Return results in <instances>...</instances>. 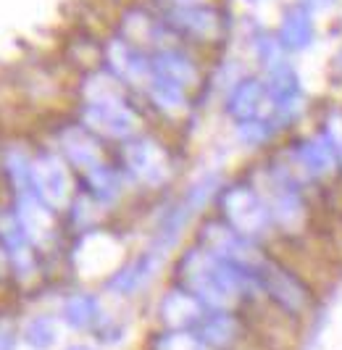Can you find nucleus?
Masks as SVG:
<instances>
[{"label": "nucleus", "mask_w": 342, "mask_h": 350, "mask_svg": "<svg viewBox=\"0 0 342 350\" xmlns=\"http://www.w3.org/2000/svg\"><path fill=\"white\" fill-rule=\"evenodd\" d=\"M298 166L306 176H324L334 169V145L329 137L306 140L298 148Z\"/></svg>", "instance_id": "nucleus-7"}, {"label": "nucleus", "mask_w": 342, "mask_h": 350, "mask_svg": "<svg viewBox=\"0 0 342 350\" xmlns=\"http://www.w3.org/2000/svg\"><path fill=\"white\" fill-rule=\"evenodd\" d=\"M261 105V85L258 82H245L242 88L232 95V103H229V111L232 116L237 119H250Z\"/></svg>", "instance_id": "nucleus-13"}, {"label": "nucleus", "mask_w": 342, "mask_h": 350, "mask_svg": "<svg viewBox=\"0 0 342 350\" xmlns=\"http://www.w3.org/2000/svg\"><path fill=\"white\" fill-rule=\"evenodd\" d=\"M203 316V303L187 290H174L161 300V319L166 327H171V332H185Z\"/></svg>", "instance_id": "nucleus-3"}, {"label": "nucleus", "mask_w": 342, "mask_h": 350, "mask_svg": "<svg viewBox=\"0 0 342 350\" xmlns=\"http://www.w3.org/2000/svg\"><path fill=\"white\" fill-rule=\"evenodd\" d=\"M55 340H58V329H55V321L53 319L40 316V319L29 321V327H27V342L34 350H48Z\"/></svg>", "instance_id": "nucleus-14"}, {"label": "nucleus", "mask_w": 342, "mask_h": 350, "mask_svg": "<svg viewBox=\"0 0 342 350\" xmlns=\"http://www.w3.org/2000/svg\"><path fill=\"white\" fill-rule=\"evenodd\" d=\"M224 211L235 229L245 234H261L269 224V211L250 190H232L224 198Z\"/></svg>", "instance_id": "nucleus-2"}, {"label": "nucleus", "mask_w": 342, "mask_h": 350, "mask_svg": "<svg viewBox=\"0 0 342 350\" xmlns=\"http://www.w3.org/2000/svg\"><path fill=\"white\" fill-rule=\"evenodd\" d=\"M272 208H274L276 221H279L285 229H295L300 221H303V203H300V198H298V193L290 187L287 179H285V187L274 195Z\"/></svg>", "instance_id": "nucleus-10"}, {"label": "nucleus", "mask_w": 342, "mask_h": 350, "mask_svg": "<svg viewBox=\"0 0 342 350\" xmlns=\"http://www.w3.org/2000/svg\"><path fill=\"white\" fill-rule=\"evenodd\" d=\"M332 3H337V0H306L308 8H326V5H332Z\"/></svg>", "instance_id": "nucleus-17"}, {"label": "nucleus", "mask_w": 342, "mask_h": 350, "mask_svg": "<svg viewBox=\"0 0 342 350\" xmlns=\"http://www.w3.org/2000/svg\"><path fill=\"white\" fill-rule=\"evenodd\" d=\"M158 350H205L203 340L189 332H169L158 340Z\"/></svg>", "instance_id": "nucleus-15"}, {"label": "nucleus", "mask_w": 342, "mask_h": 350, "mask_svg": "<svg viewBox=\"0 0 342 350\" xmlns=\"http://www.w3.org/2000/svg\"><path fill=\"white\" fill-rule=\"evenodd\" d=\"M64 319H66L68 327L74 329H87L92 327V321L98 319V300L92 295H71V298L64 303Z\"/></svg>", "instance_id": "nucleus-11"}, {"label": "nucleus", "mask_w": 342, "mask_h": 350, "mask_svg": "<svg viewBox=\"0 0 342 350\" xmlns=\"http://www.w3.org/2000/svg\"><path fill=\"white\" fill-rule=\"evenodd\" d=\"M179 274L187 293H192L203 306H211L213 311H229L232 306H237L253 277L203 250H189L182 258Z\"/></svg>", "instance_id": "nucleus-1"}, {"label": "nucleus", "mask_w": 342, "mask_h": 350, "mask_svg": "<svg viewBox=\"0 0 342 350\" xmlns=\"http://www.w3.org/2000/svg\"><path fill=\"white\" fill-rule=\"evenodd\" d=\"M14 348V337L5 332V329H0V350H11Z\"/></svg>", "instance_id": "nucleus-16"}, {"label": "nucleus", "mask_w": 342, "mask_h": 350, "mask_svg": "<svg viewBox=\"0 0 342 350\" xmlns=\"http://www.w3.org/2000/svg\"><path fill=\"white\" fill-rule=\"evenodd\" d=\"M68 350H90V348H85V345H74V348H68Z\"/></svg>", "instance_id": "nucleus-18"}, {"label": "nucleus", "mask_w": 342, "mask_h": 350, "mask_svg": "<svg viewBox=\"0 0 342 350\" xmlns=\"http://www.w3.org/2000/svg\"><path fill=\"white\" fill-rule=\"evenodd\" d=\"M235 334H237V321L226 311L208 314L198 321V337L208 345H226L235 340Z\"/></svg>", "instance_id": "nucleus-9"}, {"label": "nucleus", "mask_w": 342, "mask_h": 350, "mask_svg": "<svg viewBox=\"0 0 342 350\" xmlns=\"http://www.w3.org/2000/svg\"><path fill=\"white\" fill-rule=\"evenodd\" d=\"M132 166L137 169V174L148 182H158L163 174V150L153 145L150 140H145L142 145H137V156H132Z\"/></svg>", "instance_id": "nucleus-12"}, {"label": "nucleus", "mask_w": 342, "mask_h": 350, "mask_svg": "<svg viewBox=\"0 0 342 350\" xmlns=\"http://www.w3.org/2000/svg\"><path fill=\"white\" fill-rule=\"evenodd\" d=\"M256 280L266 287V293H272L274 298L279 300L285 308H290V311H298L303 306V300H306L303 287L292 280L290 274H285L282 269H276L272 263H261L258 266Z\"/></svg>", "instance_id": "nucleus-4"}, {"label": "nucleus", "mask_w": 342, "mask_h": 350, "mask_svg": "<svg viewBox=\"0 0 342 350\" xmlns=\"http://www.w3.org/2000/svg\"><path fill=\"white\" fill-rule=\"evenodd\" d=\"M155 269H158V258L155 256H142L140 261H135L132 266H127V269H121L119 274L111 280V293H119V295H132L137 290H142L150 277L155 274Z\"/></svg>", "instance_id": "nucleus-8"}, {"label": "nucleus", "mask_w": 342, "mask_h": 350, "mask_svg": "<svg viewBox=\"0 0 342 350\" xmlns=\"http://www.w3.org/2000/svg\"><path fill=\"white\" fill-rule=\"evenodd\" d=\"M272 98L282 116H295L303 105V90L298 82V74L290 66H276L272 74Z\"/></svg>", "instance_id": "nucleus-5"}, {"label": "nucleus", "mask_w": 342, "mask_h": 350, "mask_svg": "<svg viewBox=\"0 0 342 350\" xmlns=\"http://www.w3.org/2000/svg\"><path fill=\"white\" fill-rule=\"evenodd\" d=\"M282 45L290 51H303L313 42V18L308 5H290L282 18Z\"/></svg>", "instance_id": "nucleus-6"}]
</instances>
